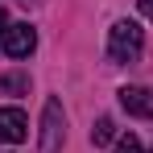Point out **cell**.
Masks as SVG:
<instances>
[{
	"mask_svg": "<svg viewBox=\"0 0 153 153\" xmlns=\"http://www.w3.org/2000/svg\"><path fill=\"white\" fill-rule=\"evenodd\" d=\"M141 46H145V29L137 21H116L108 29V58L112 62H137Z\"/></svg>",
	"mask_w": 153,
	"mask_h": 153,
	"instance_id": "6da1fadb",
	"label": "cell"
},
{
	"mask_svg": "<svg viewBox=\"0 0 153 153\" xmlns=\"http://www.w3.org/2000/svg\"><path fill=\"white\" fill-rule=\"evenodd\" d=\"M29 137V120L21 108H0V141H8V145H21Z\"/></svg>",
	"mask_w": 153,
	"mask_h": 153,
	"instance_id": "277c9868",
	"label": "cell"
},
{
	"mask_svg": "<svg viewBox=\"0 0 153 153\" xmlns=\"http://www.w3.org/2000/svg\"><path fill=\"white\" fill-rule=\"evenodd\" d=\"M66 141V116H62V103L46 100L42 108V137H37V153H62Z\"/></svg>",
	"mask_w": 153,
	"mask_h": 153,
	"instance_id": "7a4b0ae2",
	"label": "cell"
},
{
	"mask_svg": "<svg viewBox=\"0 0 153 153\" xmlns=\"http://www.w3.org/2000/svg\"><path fill=\"white\" fill-rule=\"evenodd\" d=\"M0 46H4L8 58H29V54L37 50V33H33V25H8Z\"/></svg>",
	"mask_w": 153,
	"mask_h": 153,
	"instance_id": "3957f363",
	"label": "cell"
},
{
	"mask_svg": "<svg viewBox=\"0 0 153 153\" xmlns=\"http://www.w3.org/2000/svg\"><path fill=\"white\" fill-rule=\"evenodd\" d=\"M116 153H141V141L128 132V137H120V141H116Z\"/></svg>",
	"mask_w": 153,
	"mask_h": 153,
	"instance_id": "52a82bcc",
	"label": "cell"
},
{
	"mask_svg": "<svg viewBox=\"0 0 153 153\" xmlns=\"http://www.w3.org/2000/svg\"><path fill=\"white\" fill-rule=\"evenodd\" d=\"M112 141H116V124H112L108 116H100V120H95V128H91V145H95V149H103V145H112Z\"/></svg>",
	"mask_w": 153,
	"mask_h": 153,
	"instance_id": "8992f818",
	"label": "cell"
},
{
	"mask_svg": "<svg viewBox=\"0 0 153 153\" xmlns=\"http://www.w3.org/2000/svg\"><path fill=\"white\" fill-rule=\"evenodd\" d=\"M120 108L128 116H153V91L149 87H120Z\"/></svg>",
	"mask_w": 153,
	"mask_h": 153,
	"instance_id": "5b68a950",
	"label": "cell"
},
{
	"mask_svg": "<svg viewBox=\"0 0 153 153\" xmlns=\"http://www.w3.org/2000/svg\"><path fill=\"white\" fill-rule=\"evenodd\" d=\"M137 8H141V13H145V17L153 21V0H137Z\"/></svg>",
	"mask_w": 153,
	"mask_h": 153,
	"instance_id": "ba28073f",
	"label": "cell"
},
{
	"mask_svg": "<svg viewBox=\"0 0 153 153\" xmlns=\"http://www.w3.org/2000/svg\"><path fill=\"white\" fill-rule=\"evenodd\" d=\"M4 29H8V17L0 13V42H4Z\"/></svg>",
	"mask_w": 153,
	"mask_h": 153,
	"instance_id": "9c48e42d",
	"label": "cell"
}]
</instances>
